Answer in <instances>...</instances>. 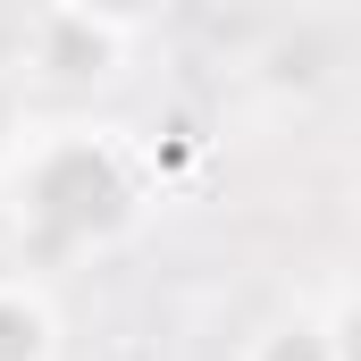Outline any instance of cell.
Segmentation results:
<instances>
[{
  "label": "cell",
  "instance_id": "6da1fadb",
  "mask_svg": "<svg viewBox=\"0 0 361 361\" xmlns=\"http://www.w3.org/2000/svg\"><path fill=\"white\" fill-rule=\"evenodd\" d=\"M8 185H17V219L34 244L51 252H85V244H109L126 219H135V160L109 126H59V135H34L17 143L8 160Z\"/></svg>",
  "mask_w": 361,
  "mask_h": 361
},
{
  "label": "cell",
  "instance_id": "7a4b0ae2",
  "mask_svg": "<svg viewBox=\"0 0 361 361\" xmlns=\"http://www.w3.org/2000/svg\"><path fill=\"white\" fill-rule=\"evenodd\" d=\"M126 59V25L92 17L85 0H42L34 34H25V68L51 76V85H92V76H118Z\"/></svg>",
  "mask_w": 361,
  "mask_h": 361
},
{
  "label": "cell",
  "instance_id": "3957f363",
  "mask_svg": "<svg viewBox=\"0 0 361 361\" xmlns=\"http://www.w3.org/2000/svg\"><path fill=\"white\" fill-rule=\"evenodd\" d=\"M0 361H59V302L42 277H0Z\"/></svg>",
  "mask_w": 361,
  "mask_h": 361
},
{
  "label": "cell",
  "instance_id": "277c9868",
  "mask_svg": "<svg viewBox=\"0 0 361 361\" xmlns=\"http://www.w3.org/2000/svg\"><path fill=\"white\" fill-rule=\"evenodd\" d=\"M244 361H353L345 353V286H328V311H319V319H302V311L269 319V328L244 345Z\"/></svg>",
  "mask_w": 361,
  "mask_h": 361
},
{
  "label": "cell",
  "instance_id": "5b68a950",
  "mask_svg": "<svg viewBox=\"0 0 361 361\" xmlns=\"http://www.w3.org/2000/svg\"><path fill=\"white\" fill-rule=\"evenodd\" d=\"M17 143H25V109H17V85L0 76V169L17 160Z\"/></svg>",
  "mask_w": 361,
  "mask_h": 361
},
{
  "label": "cell",
  "instance_id": "8992f818",
  "mask_svg": "<svg viewBox=\"0 0 361 361\" xmlns=\"http://www.w3.org/2000/svg\"><path fill=\"white\" fill-rule=\"evenodd\" d=\"M85 8H92V17H109V25H135L152 0H85Z\"/></svg>",
  "mask_w": 361,
  "mask_h": 361
}]
</instances>
